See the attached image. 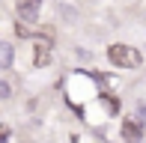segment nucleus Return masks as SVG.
I'll use <instances>...</instances> for the list:
<instances>
[{
  "instance_id": "obj_1",
  "label": "nucleus",
  "mask_w": 146,
  "mask_h": 143,
  "mask_svg": "<svg viewBox=\"0 0 146 143\" xmlns=\"http://www.w3.org/2000/svg\"><path fill=\"white\" fill-rule=\"evenodd\" d=\"M108 60L113 63V66H119V69H137L143 63V57H140V51L131 48V45H110L108 48Z\"/></svg>"
},
{
  "instance_id": "obj_2",
  "label": "nucleus",
  "mask_w": 146,
  "mask_h": 143,
  "mask_svg": "<svg viewBox=\"0 0 146 143\" xmlns=\"http://www.w3.org/2000/svg\"><path fill=\"white\" fill-rule=\"evenodd\" d=\"M15 9H18V18H21L24 24H36L39 9H42V0H18Z\"/></svg>"
},
{
  "instance_id": "obj_3",
  "label": "nucleus",
  "mask_w": 146,
  "mask_h": 143,
  "mask_svg": "<svg viewBox=\"0 0 146 143\" xmlns=\"http://www.w3.org/2000/svg\"><path fill=\"white\" fill-rule=\"evenodd\" d=\"M122 140L125 143H140L143 140V122L134 119V116L122 119Z\"/></svg>"
},
{
  "instance_id": "obj_4",
  "label": "nucleus",
  "mask_w": 146,
  "mask_h": 143,
  "mask_svg": "<svg viewBox=\"0 0 146 143\" xmlns=\"http://www.w3.org/2000/svg\"><path fill=\"white\" fill-rule=\"evenodd\" d=\"M51 63V51H48V45H36V54H33V66L36 69H45Z\"/></svg>"
},
{
  "instance_id": "obj_5",
  "label": "nucleus",
  "mask_w": 146,
  "mask_h": 143,
  "mask_svg": "<svg viewBox=\"0 0 146 143\" xmlns=\"http://www.w3.org/2000/svg\"><path fill=\"white\" fill-rule=\"evenodd\" d=\"M12 57H15V54H12V45H0V69H9L12 66Z\"/></svg>"
},
{
  "instance_id": "obj_6",
  "label": "nucleus",
  "mask_w": 146,
  "mask_h": 143,
  "mask_svg": "<svg viewBox=\"0 0 146 143\" xmlns=\"http://www.w3.org/2000/svg\"><path fill=\"white\" fill-rule=\"evenodd\" d=\"M104 105H108V110H110V113H116V110H119V105H116L113 99H110V95H104Z\"/></svg>"
},
{
  "instance_id": "obj_7",
  "label": "nucleus",
  "mask_w": 146,
  "mask_h": 143,
  "mask_svg": "<svg viewBox=\"0 0 146 143\" xmlns=\"http://www.w3.org/2000/svg\"><path fill=\"white\" fill-rule=\"evenodd\" d=\"M15 33H18V36H30V27H27V24L21 21V24H18V27H15Z\"/></svg>"
},
{
  "instance_id": "obj_8",
  "label": "nucleus",
  "mask_w": 146,
  "mask_h": 143,
  "mask_svg": "<svg viewBox=\"0 0 146 143\" xmlns=\"http://www.w3.org/2000/svg\"><path fill=\"white\" fill-rule=\"evenodd\" d=\"M0 99H9V83H6V81L0 83Z\"/></svg>"
},
{
  "instance_id": "obj_9",
  "label": "nucleus",
  "mask_w": 146,
  "mask_h": 143,
  "mask_svg": "<svg viewBox=\"0 0 146 143\" xmlns=\"http://www.w3.org/2000/svg\"><path fill=\"white\" fill-rule=\"evenodd\" d=\"M140 122L146 125V107H143V105H140Z\"/></svg>"
}]
</instances>
